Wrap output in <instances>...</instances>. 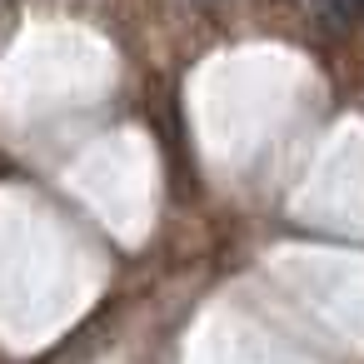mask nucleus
Instances as JSON below:
<instances>
[{
  "instance_id": "obj_1",
  "label": "nucleus",
  "mask_w": 364,
  "mask_h": 364,
  "mask_svg": "<svg viewBox=\"0 0 364 364\" xmlns=\"http://www.w3.org/2000/svg\"><path fill=\"white\" fill-rule=\"evenodd\" d=\"M314 16H319L329 31H349V26L364 16V0H314Z\"/></svg>"
}]
</instances>
